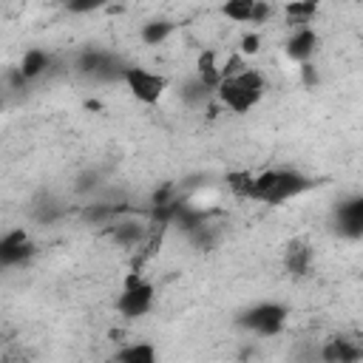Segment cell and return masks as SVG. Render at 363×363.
<instances>
[{
	"instance_id": "obj_26",
	"label": "cell",
	"mask_w": 363,
	"mask_h": 363,
	"mask_svg": "<svg viewBox=\"0 0 363 363\" xmlns=\"http://www.w3.org/2000/svg\"><path fill=\"white\" fill-rule=\"evenodd\" d=\"M272 17V3L269 0H255V9H252V14H250V23L247 26H261V23H267Z\"/></svg>"
},
{
	"instance_id": "obj_16",
	"label": "cell",
	"mask_w": 363,
	"mask_h": 363,
	"mask_svg": "<svg viewBox=\"0 0 363 363\" xmlns=\"http://www.w3.org/2000/svg\"><path fill=\"white\" fill-rule=\"evenodd\" d=\"M179 96H182V102H184V105L199 108V105H207V102L213 99V88H210L207 82H201V79L193 74L190 79H184V82H182Z\"/></svg>"
},
{
	"instance_id": "obj_4",
	"label": "cell",
	"mask_w": 363,
	"mask_h": 363,
	"mask_svg": "<svg viewBox=\"0 0 363 363\" xmlns=\"http://www.w3.org/2000/svg\"><path fill=\"white\" fill-rule=\"evenodd\" d=\"M156 303V286L153 281L142 278L139 272H130L116 295V312L128 320H136V318H145Z\"/></svg>"
},
{
	"instance_id": "obj_17",
	"label": "cell",
	"mask_w": 363,
	"mask_h": 363,
	"mask_svg": "<svg viewBox=\"0 0 363 363\" xmlns=\"http://www.w3.org/2000/svg\"><path fill=\"white\" fill-rule=\"evenodd\" d=\"M320 357L329 360V363H354V360L363 357V349L354 346L352 340H329V343L323 346Z\"/></svg>"
},
{
	"instance_id": "obj_25",
	"label": "cell",
	"mask_w": 363,
	"mask_h": 363,
	"mask_svg": "<svg viewBox=\"0 0 363 363\" xmlns=\"http://www.w3.org/2000/svg\"><path fill=\"white\" fill-rule=\"evenodd\" d=\"M261 51V34L258 31H250L241 37V45H238V54L247 60V57H255Z\"/></svg>"
},
{
	"instance_id": "obj_8",
	"label": "cell",
	"mask_w": 363,
	"mask_h": 363,
	"mask_svg": "<svg viewBox=\"0 0 363 363\" xmlns=\"http://www.w3.org/2000/svg\"><path fill=\"white\" fill-rule=\"evenodd\" d=\"M335 230L349 238V241H360L363 238V196H349L343 201H337L335 216H332Z\"/></svg>"
},
{
	"instance_id": "obj_2",
	"label": "cell",
	"mask_w": 363,
	"mask_h": 363,
	"mask_svg": "<svg viewBox=\"0 0 363 363\" xmlns=\"http://www.w3.org/2000/svg\"><path fill=\"white\" fill-rule=\"evenodd\" d=\"M267 94V79L261 71L244 65L235 74H224L213 91V96L233 113H250Z\"/></svg>"
},
{
	"instance_id": "obj_1",
	"label": "cell",
	"mask_w": 363,
	"mask_h": 363,
	"mask_svg": "<svg viewBox=\"0 0 363 363\" xmlns=\"http://www.w3.org/2000/svg\"><path fill=\"white\" fill-rule=\"evenodd\" d=\"M318 182L312 176H306L303 170L295 167H267L261 173H252V184L247 199L269 204V207H281L303 193H309Z\"/></svg>"
},
{
	"instance_id": "obj_6",
	"label": "cell",
	"mask_w": 363,
	"mask_h": 363,
	"mask_svg": "<svg viewBox=\"0 0 363 363\" xmlns=\"http://www.w3.org/2000/svg\"><path fill=\"white\" fill-rule=\"evenodd\" d=\"M119 82H125L130 96L142 105H159L167 91V77L159 71H150L145 65H125Z\"/></svg>"
},
{
	"instance_id": "obj_12",
	"label": "cell",
	"mask_w": 363,
	"mask_h": 363,
	"mask_svg": "<svg viewBox=\"0 0 363 363\" xmlns=\"http://www.w3.org/2000/svg\"><path fill=\"white\" fill-rule=\"evenodd\" d=\"M113 360L122 363H156L159 360V349L150 340H130L125 346H119L113 352Z\"/></svg>"
},
{
	"instance_id": "obj_15",
	"label": "cell",
	"mask_w": 363,
	"mask_h": 363,
	"mask_svg": "<svg viewBox=\"0 0 363 363\" xmlns=\"http://www.w3.org/2000/svg\"><path fill=\"white\" fill-rule=\"evenodd\" d=\"M122 213H125V204H108V201H91V204H85L79 210V216L94 227H105Z\"/></svg>"
},
{
	"instance_id": "obj_11",
	"label": "cell",
	"mask_w": 363,
	"mask_h": 363,
	"mask_svg": "<svg viewBox=\"0 0 363 363\" xmlns=\"http://www.w3.org/2000/svg\"><path fill=\"white\" fill-rule=\"evenodd\" d=\"M20 74L26 77V82H34V79H40L48 68H51V54L45 51V48H37V45H31V48H26L23 51V57H20Z\"/></svg>"
},
{
	"instance_id": "obj_22",
	"label": "cell",
	"mask_w": 363,
	"mask_h": 363,
	"mask_svg": "<svg viewBox=\"0 0 363 363\" xmlns=\"http://www.w3.org/2000/svg\"><path fill=\"white\" fill-rule=\"evenodd\" d=\"M111 3H116V0H62L60 6H62L68 14H94V11L108 9Z\"/></svg>"
},
{
	"instance_id": "obj_5",
	"label": "cell",
	"mask_w": 363,
	"mask_h": 363,
	"mask_svg": "<svg viewBox=\"0 0 363 363\" xmlns=\"http://www.w3.org/2000/svg\"><path fill=\"white\" fill-rule=\"evenodd\" d=\"M125 65L128 62H122L113 51L99 48V45H88V48H82L77 54V74L88 77V79H96V82H116V79H122Z\"/></svg>"
},
{
	"instance_id": "obj_27",
	"label": "cell",
	"mask_w": 363,
	"mask_h": 363,
	"mask_svg": "<svg viewBox=\"0 0 363 363\" xmlns=\"http://www.w3.org/2000/svg\"><path fill=\"white\" fill-rule=\"evenodd\" d=\"M303 3H312V6H318V3H320V0H303Z\"/></svg>"
},
{
	"instance_id": "obj_21",
	"label": "cell",
	"mask_w": 363,
	"mask_h": 363,
	"mask_svg": "<svg viewBox=\"0 0 363 363\" xmlns=\"http://www.w3.org/2000/svg\"><path fill=\"white\" fill-rule=\"evenodd\" d=\"M252 9H255V0H224L221 3V14L233 23H250Z\"/></svg>"
},
{
	"instance_id": "obj_9",
	"label": "cell",
	"mask_w": 363,
	"mask_h": 363,
	"mask_svg": "<svg viewBox=\"0 0 363 363\" xmlns=\"http://www.w3.org/2000/svg\"><path fill=\"white\" fill-rule=\"evenodd\" d=\"M105 233H108V238H111L113 244L130 250V247H139V244L147 238V221L122 213V216H116L111 224H105Z\"/></svg>"
},
{
	"instance_id": "obj_10",
	"label": "cell",
	"mask_w": 363,
	"mask_h": 363,
	"mask_svg": "<svg viewBox=\"0 0 363 363\" xmlns=\"http://www.w3.org/2000/svg\"><path fill=\"white\" fill-rule=\"evenodd\" d=\"M318 34H315V28L312 26H298L289 37H286V45H284V51H286V57L292 60V62H298V65H303V62H312V57H315V51H318Z\"/></svg>"
},
{
	"instance_id": "obj_23",
	"label": "cell",
	"mask_w": 363,
	"mask_h": 363,
	"mask_svg": "<svg viewBox=\"0 0 363 363\" xmlns=\"http://www.w3.org/2000/svg\"><path fill=\"white\" fill-rule=\"evenodd\" d=\"M99 184H102V176H99L96 167H85V170L74 179V190H77L79 196H88V193L99 190Z\"/></svg>"
},
{
	"instance_id": "obj_20",
	"label": "cell",
	"mask_w": 363,
	"mask_h": 363,
	"mask_svg": "<svg viewBox=\"0 0 363 363\" xmlns=\"http://www.w3.org/2000/svg\"><path fill=\"white\" fill-rule=\"evenodd\" d=\"M284 14H286V23L298 28V26H309V20L318 14V6L303 3V0H292V3H286Z\"/></svg>"
},
{
	"instance_id": "obj_19",
	"label": "cell",
	"mask_w": 363,
	"mask_h": 363,
	"mask_svg": "<svg viewBox=\"0 0 363 363\" xmlns=\"http://www.w3.org/2000/svg\"><path fill=\"white\" fill-rule=\"evenodd\" d=\"M196 77L216 91V85L221 79V65L216 62V54L213 51H201L199 54V60H196Z\"/></svg>"
},
{
	"instance_id": "obj_14",
	"label": "cell",
	"mask_w": 363,
	"mask_h": 363,
	"mask_svg": "<svg viewBox=\"0 0 363 363\" xmlns=\"http://www.w3.org/2000/svg\"><path fill=\"white\" fill-rule=\"evenodd\" d=\"M312 247L303 244V241H292L286 247V255H284V267L289 275H306L309 267H312Z\"/></svg>"
},
{
	"instance_id": "obj_7",
	"label": "cell",
	"mask_w": 363,
	"mask_h": 363,
	"mask_svg": "<svg viewBox=\"0 0 363 363\" xmlns=\"http://www.w3.org/2000/svg\"><path fill=\"white\" fill-rule=\"evenodd\" d=\"M34 252H37V247L23 227H14L0 235V269L23 267L34 258Z\"/></svg>"
},
{
	"instance_id": "obj_28",
	"label": "cell",
	"mask_w": 363,
	"mask_h": 363,
	"mask_svg": "<svg viewBox=\"0 0 363 363\" xmlns=\"http://www.w3.org/2000/svg\"><path fill=\"white\" fill-rule=\"evenodd\" d=\"M51 3H62V0H51Z\"/></svg>"
},
{
	"instance_id": "obj_13",
	"label": "cell",
	"mask_w": 363,
	"mask_h": 363,
	"mask_svg": "<svg viewBox=\"0 0 363 363\" xmlns=\"http://www.w3.org/2000/svg\"><path fill=\"white\" fill-rule=\"evenodd\" d=\"M173 31H176V23L173 20H167V17H150V20H145L139 26V40L145 45H162V43H167L173 37Z\"/></svg>"
},
{
	"instance_id": "obj_24",
	"label": "cell",
	"mask_w": 363,
	"mask_h": 363,
	"mask_svg": "<svg viewBox=\"0 0 363 363\" xmlns=\"http://www.w3.org/2000/svg\"><path fill=\"white\" fill-rule=\"evenodd\" d=\"M227 184H230V190H233L235 196L247 199L250 184H252V173H247V170H241V173H230V176H227Z\"/></svg>"
},
{
	"instance_id": "obj_18",
	"label": "cell",
	"mask_w": 363,
	"mask_h": 363,
	"mask_svg": "<svg viewBox=\"0 0 363 363\" xmlns=\"http://www.w3.org/2000/svg\"><path fill=\"white\" fill-rule=\"evenodd\" d=\"M31 213H34V218L40 221V224H54V221H60L65 213H68V207H65V201H60V199H54V196H43L34 207H31Z\"/></svg>"
},
{
	"instance_id": "obj_3",
	"label": "cell",
	"mask_w": 363,
	"mask_h": 363,
	"mask_svg": "<svg viewBox=\"0 0 363 363\" xmlns=\"http://www.w3.org/2000/svg\"><path fill=\"white\" fill-rule=\"evenodd\" d=\"M289 320V306L281 301H261L235 315V326L255 337H275Z\"/></svg>"
}]
</instances>
